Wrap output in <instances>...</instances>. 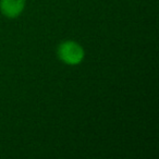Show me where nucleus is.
Segmentation results:
<instances>
[{
    "mask_svg": "<svg viewBox=\"0 0 159 159\" xmlns=\"http://www.w3.org/2000/svg\"><path fill=\"white\" fill-rule=\"evenodd\" d=\"M25 0H0V10L8 18H16L22 13Z\"/></svg>",
    "mask_w": 159,
    "mask_h": 159,
    "instance_id": "obj_2",
    "label": "nucleus"
},
{
    "mask_svg": "<svg viewBox=\"0 0 159 159\" xmlns=\"http://www.w3.org/2000/svg\"><path fill=\"white\" fill-rule=\"evenodd\" d=\"M58 56L64 63L75 66L83 60L84 50L77 43L69 40V42L60 44L59 49H58Z\"/></svg>",
    "mask_w": 159,
    "mask_h": 159,
    "instance_id": "obj_1",
    "label": "nucleus"
}]
</instances>
